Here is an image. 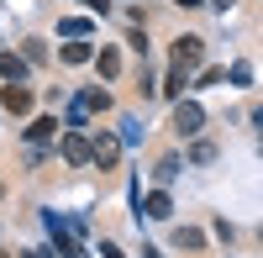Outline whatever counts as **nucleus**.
Returning a JSON list of instances; mask_svg holds the SVG:
<instances>
[{"label": "nucleus", "mask_w": 263, "mask_h": 258, "mask_svg": "<svg viewBox=\"0 0 263 258\" xmlns=\"http://www.w3.org/2000/svg\"><path fill=\"white\" fill-rule=\"evenodd\" d=\"M200 58H205V37H195V32L174 37V63L179 69H200Z\"/></svg>", "instance_id": "nucleus-4"}, {"label": "nucleus", "mask_w": 263, "mask_h": 258, "mask_svg": "<svg viewBox=\"0 0 263 258\" xmlns=\"http://www.w3.org/2000/svg\"><path fill=\"white\" fill-rule=\"evenodd\" d=\"M58 37H69V42L74 37H90V21H84V16H63L58 21Z\"/></svg>", "instance_id": "nucleus-13"}, {"label": "nucleus", "mask_w": 263, "mask_h": 258, "mask_svg": "<svg viewBox=\"0 0 263 258\" xmlns=\"http://www.w3.org/2000/svg\"><path fill=\"white\" fill-rule=\"evenodd\" d=\"M211 158H216L211 142H195V148H190V163H211Z\"/></svg>", "instance_id": "nucleus-15"}, {"label": "nucleus", "mask_w": 263, "mask_h": 258, "mask_svg": "<svg viewBox=\"0 0 263 258\" xmlns=\"http://www.w3.org/2000/svg\"><path fill=\"white\" fill-rule=\"evenodd\" d=\"M42 58H48V48H42V42L32 37V42H27V63H42Z\"/></svg>", "instance_id": "nucleus-16"}, {"label": "nucleus", "mask_w": 263, "mask_h": 258, "mask_svg": "<svg viewBox=\"0 0 263 258\" xmlns=\"http://www.w3.org/2000/svg\"><path fill=\"white\" fill-rule=\"evenodd\" d=\"M95 69H100V79H116V74H121V53H116V48H100V53H95Z\"/></svg>", "instance_id": "nucleus-10"}, {"label": "nucleus", "mask_w": 263, "mask_h": 258, "mask_svg": "<svg viewBox=\"0 0 263 258\" xmlns=\"http://www.w3.org/2000/svg\"><path fill=\"white\" fill-rule=\"evenodd\" d=\"M0 258H11V253H0Z\"/></svg>", "instance_id": "nucleus-23"}, {"label": "nucleus", "mask_w": 263, "mask_h": 258, "mask_svg": "<svg viewBox=\"0 0 263 258\" xmlns=\"http://www.w3.org/2000/svg\"><path fill=\"white\" fill-rule=\"evenodd\" d=\"M95 58V48L84 37H74V42H63V63H69V69H79V63H90Z\"/></svg>", "instance_id": "nucleus-8"}, {"label": "nucleus", "mask_w": 263, "mask_h": 258, "mask_svg": "<svg viewBox=\"0 0 263 258\" xmlns=\"http://www.w3.org/2000/svg\"><path fill=\"white\" fill-rule=\"evenodd\" d=\"M100 253H105V258H126V253H121L116 243H100Z\"/></svg>", "instance_id": "nucleus-17"}, {"label": "nucleus", "mask_w": 263, "mask_h": 258, "mask_svg": "<svg viewBox=\"0 0 263 258\" xmlns=\"http://www.w3.org/2000/svg\"><path fill=\"white\" fill-rule=\"evenodd\" d=\"M184 79H190V69H179V63H168V79L158 84V90H163L168 100H179V95H184Z\"/></svg>", "instance_id": "nucleus-9"}, {"label": "nucleus", "mask_w": 263, "mask_h": 258, "mask_svg": "<svg viewBox=\"0 0 263 258\" xmlns=\"http://www.w3.org/2000/svg\"><path fill=\"white\" fill-rule=\"evenodd\" d=\"M0 79H6V84H27V58L0 53Z\"/></svg>", "instance_id": "nucleus-7"}, {"label": "nucleus", "mask_w": 263, "mask_h": 258, "mask_svg": "<svg viewBox=\"0 0 263 258\" xmlns=\"http://www.w3.org/2000/svg\"><path fill=\"white\" fill-rule=\"evenodd\" d=\"M253 126H258V132H263V111H253Z\"/></svg>", "instance_id": "nucleus-21"}, {"label": "nucleus", "mask_w": 263, "mask_h": 258, "mask_svg": "<svg viewBox=\"0 0 263 258\" xmlns=\"http://www.w3.org/2000/svg\"><path fill=\"white\" fill-rule=\"evenodd\" d=\"M116 158H121V137L116 132H95L90 137V163L105 174V169H116Z\"/></svg>", "instance_id": "nucleus-1"}, {"label": "nucleus", "mask_w": 263, "mask_h": 258, "mask_svg": "<svg viewBox=\"0 0 263 258\" xmlns=\"http://www.w3.org/2000/svg\"><path fill=\"white\" fill-rule=\"evenodd\" d=\"M0 200H6V179H0Z\"/></svg>", "instance_id": "nucleus-22"}, {"label": "nucleus", "mask_w": 263, "mask_h": 258, "mask_svg": "<svg viewBox=\"0 0 263 258\" xmlns=\"http://www.w3.org/2000/svg\"><path fill=\"white\" fill-rule=\"evenodd\" d=\"M0 105L16 111V116H27L32 111V90H27V84H6V90H0Z\"/></svg>", "instance_id": "nucleus-5"}, {"label": "nucleus", "mask_w": 263, "mask_h": 258, "mask_svg": "<svg viewBox=\"0 0 263 258\" xmlns=\"http://www.w3.org/2000/svg\"><path fill=\"white\" fill-rule=\"evenodd\" d=\"M53 132H58V116H37V121L27 126V142H48Z\"/></svg>", "instance_id": "nucleus-12"}, {"label": "nucleus", "mask_w": 263, "mask_h": 258, "mask_svg": "<svg viewBox=\"0 0 263 258\" xmlns=\"http://www.w3.org/2000/svg\"><path fill=\"white\" fill-rule=\"evenodd\" d=\"M211 6H216V11H232V0H211Z\"/></svg>", "instance_id": "nucleus-20"}, {"label": "nucleus", "mask_w": 263, "mask_h": 258, "mask_svg": "<svg viewBox=\"0 0 263 258\" xmlns=\"http://www.w3.org/2000/svg\"><path fill=\"white\" fill-rule=\"evenodd\" d=\"M174 248H190V253H200V248H205V232H200V227H179V232H174Z\"/></svg>", "instance_id": "nucleus-11"}, {"label": "nucleus", "mask_w": 263, "mask_h": 258, "mask_svg": "<svg viewBox=\"0 0 263 258\" xmlns=\"http://www.w3.org/2000/svg\"><path fill=\"white\" fill-rule=\"evenodd\" d=\"M153 174H158V185H168V179H174V174H179V158H163V163H158V169H153Z\"/></svg>", "instance_id": "nucleus-14"}, {"label": "nucleus", "mask_w": 263, "mask_h": 258, "mask_svg": "<svg viewBox=\"0 0 263 258\" xmlns=\"http://www.w3.org/2000/svg\"><path fill=\"white\" fill-rule=\"evenodd\" d=\"M84 6H90V11H105V6H111V0H84Z\"/></svg>", "instance_id": "nucleus-18"}, {"label": "nucleus", "mask_w": 263, "mask_h": 258, "mask_svg": "<svg viewBox=\"0 0 263 258\" xmlns=\"http://www.w3.org/2000/svg\"><path fill=\"white\" fill-rule=\"evenodd\" d=\"M200 126H205V111H200V100H174V132H179V137H195V132H200Z\"/></svg>", "instance_id": "nucleus-2"}, {"label": "nucleus", "mask_w": 263, "mask_h": 258, "mask_svg": "<svg viewBox=\"0 0 263 258\" xmlns=\"http://www.w3.org/2000/svg\"><path fill=\"white\" fill-rule=\"evenodd\" d=\"M174 6H179V11H195V6H200V0H174Z\"/></svg>", "instance_id": "nucleus-19"}, {"label": "nucleus", "mask_w": 263, "mask_h": 258, "mask_svg": "<svg viewBox=\"0 0 263 258\" xmlns=\"http://www.w3.org/2000/svg\"><path fill=\"white\" fill-rule=\"evenodd\" d=\"M142 216H153V222H168V216H174L168 190H153V195H142Z\"/></svg>", "instance_id": "nucleus-6"}, {"label": "nucleus", "mask_w": 263, "mask_h": 258, "mask_svg": "<svg viewBox=\"0 0 263 258\" xmlns=\"http://www.w3.org/2000/svg\"><path fill=\"white\" fill-rule=\"evenodd\" d=\"M58 153H63V163H69V169H84V163H90V137L74 126V132L58 137Z\"/></svg>", "instance_id": "nucleus-3"}]
</instances>
